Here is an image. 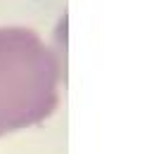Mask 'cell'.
I'll return each mask as SVG.
<instances>
[{
  "mask_svg": "<svg viewBox=\"0 0 142 154\" xmlns=\"http://www.w3.org/2000/svg\"><path fill=\"white\" fill-rule=\"evenodd\" d=\"M59 102V66L38 33L0 29V135L41 123Z\"/></svg>",
  "mask_w": 142,
  "mask_h": 154,
  "instance_id": "1",
  "label": "cell"
}]
</instances>
